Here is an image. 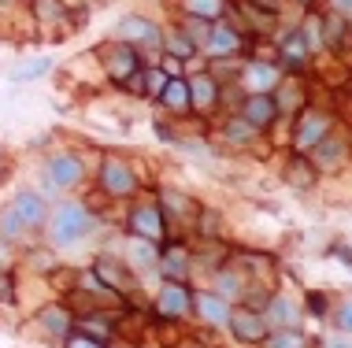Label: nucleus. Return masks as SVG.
<instances>
[{
	"label": "nucleus",
	"instance_id": "f257e3e1",
	"mask_svg": "<svg viewBox=\"0 0 352 348\" xmlns=\"http://www.w3.org/2000/svg\"><path fill=\"white\" fill-rule=\"evenodd\" d=\"M89 230H93V219H89V211H85L82 204H60V208L52 211L49 233H52L56 244H74Z\"/></svg>",
	"mask_w": 352,
	"mask_h": 348
},
{
	"label": "nucleus",
	"instance_id": "f03ea898",
	"mask_svg": "<svg viewBox=\"0 0 352 348\" xmlns=\"http://www.w3.org/2000/svg\"><path fill=\"white\" fill-rule=\"evenodd\" d=\"M226 326H230L234 337H237V341H245V345H260L263 337L271 334L267 318H263L260 312H252V308H230Z\"/></svg>",
	"mask_w": 352,
	"mask_h": 348
},
{
	"label": "nucleus",
	"instance_id": "7ed1b4c3",
	"mask_svg": "<svg viewBox=\"0 0 352 348\" xmlns=\"http://www.w3.org/2000/svg\"><path fill=\"white\" fill-rule=\"evenodd\" d=\"M100 185H104V193H108V196H134L138 193L134 171H130L119 156H108L100 163Z\"/></svg>",
	"mask_w": 352,
	"mask_h": 348
},
{
	"label": "nucleus",
	"instance_id": "20e7f679",
	"mask_svg": "<svg viewBox=\"0 0 352 348\" xmlns=\"http://www.w3.org/2000/svg\"><path fill=\"white\" fill-rule=\"evenodd\" d=\"M100 60H104V71H108L111 82H126L130 74H138V52L126 41L100 45Z\"/></svg>",
	"mask_w": 352,
	"mask_h": 348
},
{
	"label": "nucleus",
	"instance_id": "39448f33",
	"mask_svg": "<svg viewBox=\"0 0 352 348\" xmlns=\"http://www.w3.org/2000/svg\"><path fill=\"white\" fill-rule=\"evenodd\" d=\"M156 308H160V315L182 318V315L193 312V293L186 289V281H164V289H160Z\"/></svg>",
	"mask_w": 352,
	"mask_h": 348
},
{
	"label": "nucleus",
	"instance_id": "423d86ee",
	"mask_svg": "<svg viewBox=\"0 0 352 348\" xmlns=\"http://www.w3.org/2000/svg\"><path fill=\"white\" fill-rule=\"evenodd\" d=\"M130 233L145 241H164V211L156 204H141L130 211Z\"/></svg>",
	"mask_w": 352,
	"mask_h": 348
},
{
	"label": "nucleus",
	"instance_id": "0eeeda50",
	"mask_svg": "<svg viewBox=\"0 0 352 348\" xmlns=\"http://www.w3.org/2000/svg\"><path fill=\"white\" fill-rule=\"evenodd\" d=\"M330 134V115L327 111H304L300 115V122H297V152H308L316 141H322Z\"/></svg>",
	"mask_w": 352,
	"mask_h": 348
},
{
	"label": "nucleus",
	"instance_id": "6e6552de",
	"mask_svg": "<svg viewBox=\"0 0 352 348\" xmlns=\"http://www.w3.org/2000/svg\"><path fill=\"white\" fill-rule=\"evenodd\" d=\"M12 208H15V215L23 219V227L26 230H37V227H45L49 222V208H45V196H37V193H19L15 200H12Z\"/></svg>",
	"mask_w": 352,
	"mask_h": 348
},
{
	"label": "nucleus",
	"instance_id": "1a4fd4ad",
	"mask_svg": "<svg viewBox=\"0 0 352 348\" xmlns=\"http://www.w3.org/2000/svg\"><path fill=\"white\" fill-rule=\"evenodd\" d=\"M116 34H119V41H126V45H160L156 23H148V19H141V15H126L116 26Z\"/></svg>",
	"mask_w": 352,
	"mask_h": 348
},
{
	"label": "nucleus",
	"instance_id": "9d476101",
	"mask_svg": "<svg viewBox=\"0 0 352 348\" xmlns=\"http://www.w3.org/2000/svg\"><path fill=\"white\" fill-rule=\"evenodd\" d=\"M82 174H85V167H82L78 156L56 152V156L49 159V182H52V185H78Z\"/></svg>",
	"mask_w": 352,
	"mask_h": 348
},
{
	"label": "nucleus",
	"instance_id": "9b49d317",
	"mask_svg": "<svg viewBox=\"0 0 352 348\" xmlns=\"http://www.w3.org/2000/svg\"><path fill=\"white\" fill-rule=\"evenodd\" d=\"M241 115H245V122H252L256 130H263V126L274 122V115H278V104H274L271 93H252V97L241 104Z\"/></svg>",
	"mask_w": 352,
	"mask_h": 348
},
{
	"label": "nucleus",
	"instance_id": "f8f14e48",
	"mask_svg": "<svg viewBox=\"0 0 352 348\" xmlns=\"http://www.w3.org/2000/svg\"><path fill=\"white\" fill-rule=\"evenodd\" d=\"M97 278H100V286H108V289H116V293H122V289H130L134 281H130V275H126V263H119V259H111V256H100L97 263Z\"/></svg>",
	"mask_w": 352,
	"mask_h": 348
},
{
	"label": "nucleus",
	"instance_id": "ddd939ff",
	"mask_svg": "<svg viewBox=\"0 0 352 348\" xmlns=\"http://www.w3.org/2000/svg\"><path fill=\"white\" fill-rule=\"evenodd\" d=\"M193 312L201 315L204 323H212V326H226L230 304H226L223 297H212V293H193Z\"/></svg>",
	"mask_w": 352,
	"mask_h": 348
},
{
	"label": "nucleus",
	"instance_id": "4468645a",
	"mask_svg": "<svg viewBox=\"0 0 352 348\" xmlns=\"http://www.w3.org/2000/svg\"><path fill=\"white\" fill-rule=\"evenodd\" d=\"M308 163L316 167V171H338L341 163H345V148L338 145V141H316L311 145V156H308Z\"/></svg>",
	"mask_w": 352,
	"mask_h": 348
},
{
	"label": "nucleus",
	"instance_id": "2eb2a0df",
	"mask_svg": "<svg viewBox=\"0 0 352 348\" xmlns=\"http://www.w3.org/2000/svg\"><path fill=\"white\" fill-rule=\"evenodd\" d=\"M160 104H164L167 111H175V115L193 111V100H189V82L186 78H167L164 93H160Z\"/></svg>",
	"mask_w": 352,
	"mask_h": 348
},
{
	"label": "nucleus",
	"instance_id": "dca6fc26",
	"mask_svg": "<svg viewBox=\"0 0 352 348\" xmlns=\"http://www.w3.org/2000/svg\"><path fill=\"white\" fill-rule=\"evenodd\" d=\"M189 100H193L197 111H212L215 100H219V82L212 74H197V78L189 82Z\"/></svg>",
	"mask_w": 352,
	"mask_h": 348
},
{
	"label": "nucleus",
	"instance_id": "f3484780",
	"mask_svg": "<svg viewBox=\"0 0 352 348\" xmlns=\"http://www.w3.org/2000/svg\"><path fill=\"white\" fill-rule=\"evenodd\" d=\"M241 82L249 86V93H271L274 82H278V71H274L271 63H249L241 74Z\"/></svg>",
	"mask_w": 352,
	"mask_h": 348
},
{
	"label": "nucleus",
	"instance_id": "a211bd4d",
	"mask_svg": "<svg viewBox=\"0 0 352 348\" xmlns=\"http://www.w3.org/2000/svg\"><path fill=\"white\" fill-rule=\"evenodd\" d=\"M182 12L201 23H219L226 15V0H182Z\"/></svg>",
	"mask_w": 352,
	"mask_h": 348
},
{
	"label": "nucleus",
	"instance_id": "6ab92c4d",
	"mask_svg": "<svg viewBox=\"0 0 352 348\" xmlns=\"http://www.w3.org/2000/svg\"><path fill=\"white\" fill-rule=\"evenodd\" d=\"M316 167L308 163V156H293L289 163H285V182L297 185V189H311L316 185Z\"/></svg>",
	"mask_w": 352,
	"mask_h": 348
},
{
	"label": "nucleus",
	"instance_id": "aec40b11",
	"mask_svg": "<svg viewBox=\"0 0 352 348\" xmlns=\"http://www.w3.org/2000/svg\"><path fill=\"white\" fill-rule=\"evenodd\" d=\"M263 318H267L271 330H285V326L297 323V308H293L285 297H274L271 304H267V315H263Z\"/></svg>",
	"mask_w": 352,
	"mask_h": 348
},
{
	"label": "nucleus",
	"instance_id": "412c9836",
	"mask_svg": "<svg viewBox=\"0 0 352 348\" xmlns=\"http://www.w3.org/2000/svg\"><path fill=\"white\" fill-rule=\"evenodd\" d=\"M237 45H241V34L230 30V26H219V30L212 34V41H208V52L212 56H230Z\"/></svg>",
	"mask_w": 352,
	"mask_h": 348
},
{
	"label": "nucleus",
	"instance_id": "4be33fe9",
	"mask_svg": "<svg viewBox=\"0 0 352 348\" xmlns=\"http://www.w3.org/2000/svg\"><path fill=\"white\" fill-rule=\"evenodd\" d=\"M164 275H167V281H186V252L178 244L164 252Z\"/></svg>",
	"mask_w": 352,
	"mask_h": 348
},
{
	"label": "nucleus",
	"instance_id": "5701e85b",
	"mask_svg": "<svg viewBox=\"0 0 352 348\" xmlns=\"http://www.w3.org/2000/svg\"><path fill=\"white\" fill-rule=\"evenodd\" d=\"M282 56H285V63H300L304 56H308V37H304V30H293L289 37H285Z\"/></svg>",
	"mask_w": 352,
	"mask_h": 348
},
{
	"label": "nucleus",
	"instance_id": "b1692460",
	"mask_svg": "<svg viewBox=\"0 0 352 348\" xmlns=\"http://www.w3.org/2000/svg\"><path fill=\"white\" fill-rule=\"evenodd\" d=\"M263 348H304V334H297L293 326L271 330V337H263Z\"/></svg>",
	"mask_w": 352,
	"mask_h": 348
},
{
	"label": "nucleus",
	"instance_id": "393cba45",
	"mask_svg": "<svg viewBox=\"0 0 352 348\" xmlns=\"http://www.w3.org/2000/svg\"><path fill=\"white\" fill-rule=\"evenodd\" d=\"M0 233H4L8 241H19V237H23V233H26L23 219H19V215H15V208H12V204H8L4 211H0Z\"/></svg>",
	"mask_w": 352,
	"mask_h": 348
},
{
	"label": "nucleus",
	"instance_id": "a878e982",
	"mask_svg": "<svg viewBox=\"0 0 352 348\" xmlns=\"http://www.w3.org/2000/svg\"><path fill=\"white\" fill-rule=\"evenodd\" d=\"M164 86H167V74L160 67H148L145 74H141V93H145V97H160Z\"/></svg>",
	"mask_w": 352,
	"mask_h": 348
},
{
	"label": "nucleus",
	"instance_id": "bb28decb",
	"mask_svg": "<svg viewBox=\"0 0 352 348\" xmlns=\"http://www.w3.org/2000/svg\"><path fill=\"white\" fill-rule=\"evenodd\" d=\"M164 49H167V56H178V60H189V56L197 52V45L189 41L186 34H170L167 41H164Z\"/></svg>",
	"mask_w": 352,
	"mask_h": 348
},
{
	"label": "nucleus",
	"instance_id": "cd10ccee",
	"mask_svg": "<svg viewBox=\"0 0 352 348\" xmlns=\"http://www.w3.org/2000/svg\"><path fill=\"white\" fill-rule=\"evenodd\" d=\"M41 323L49 326L56 337H67L71 334V323H67V315H63V308H49V312H41Z\"/></svg>",
	"mask_w": 352,
	"mask_h": 348
},
{
	"label": "nucleus",
	"instance_id": "c85d7f7f",
	"mask_svg": "<svg viewBox=\"0 0 352 348\" xmlns=\"http://www.w3.org/2000/svg\"><path fill=\"white\" fill-rule=\"evenodd\" d=\"M34 15L41 23H56V19H63V4L60 0H34Z\"/></svg>",
	"mask_w": 352,
	"mask_h": 348
},
{
	"label": "nucleus",
	"instance_id": "c756f323",
	"mask_svg": "<svg viewBox=\"0 0 352 348\" xmlns=\"http://www.w3.org/2000/svg\"><path fill=\"white\" fill-rule=\"evenodd\" d=\"M252 134H256V126H252V122H245V126H241V119L226 126V137H230V141H252Z\"/></svg>",
	"mask_w": 352,
	"mask_h": 348
},
{
	"label": "nucleus",
	"instance_id": "7c9ffc66",
	"mask_svg": "<svg viewBox=\"0 0 352 348\" xmlns=\"http://www.w3.org/2000/svg\"><path fill=\"white\" fill-rule=\"evenodd\" d=\"M67 348H104V345L93 341V334H67Z\"/></svg>",
	"mask_w": 352,
	"mask_h": 348
},
{
	"label": "nucleus",
	"instance_id": "2f4dec72",
	"mask_svg": "<svg viewBox=\"0 0 352 348\" xmlns=\"http://www.w3.org/2000/svg\"><path fill=\"white\" fill-rule=\"evenodd\" d=\"M0 304H15V281L0 275Z\"/></svg>",
	"mask_w": 352,
	"mask_h": 348
},
{
	"label": "nucleus",
	"instance_id": "473e14b6",
	"mask_svg": "<svg viewBox=\"0 0 352 348\" xmlns=\"http://www.w3.org/2000/svg\"><path fill=\"white\" fill-rule=\"evenodd\" d=\"M45 71H49V60H37L34 67H23V71L15 74V78H41Z\"/></svg>",
	"mask_w": 352,
	"mask_h": 348
},
{
	"label": "nucleus",
	"instance_id": "72a5a7b5",
	"mask_svg": "<svg viewBox=\"0 0 352 348\" xmlns=\"http://www.w3.org/2000/svg\"><path fill=\"white\" fill-rule=\"evenodd\" d=\"M338 326L345 334H352V300H345V304H341V312H338Z\"/></svg>",
	"mask_w": 352,
	"mask_h": 348
},
{
	"label": "nucleus",
	"instance_id": "f704fd0d",
	"mask_svg": "<svg viewBox=\"0 0 352 348\" xmlns=\"http://www.w3.org/2000/svg\"><path fill=\"white\" fill-rule=\"evenodd\" d=\"M327 348H352V334H334V337H327Z\"/></svg>",
	"mask_w": 352,
	"mask_h": 348
},
{
	"label": "nucleus",
	"instance_id": "c9c22d12",
	"mask_svg": "<svg viewBox=\"0 0 352 348\" xmlns=\"http://www.w3.org/2000/svg\"><path fill=\"white\" fill-rule=\"evenodd\" d=\"M330 8H334V15L352 19V0H330Z\"/></svg>",
	"mask_w": 352,
	"mask_h": 348
},
{
	"label": "nucleus",
	"instance_id": "e433bc0d",
	"mask_svg": "<svg viewBox=\"0 0 352 348\" xmlns=\"http://www.w3.org/2000/svg\"><path fill=\"white\" fill-rule=\"evenodd\" d=\"M0 178H4V148H0Z\"/></svg>",
	"mask_w": 352,
	"mask_h": 348
},
{
	"label": "nucleus",
	"instance_id": "4c0bfd02",
	"mask_svg": "<svg viewBox=\"0 0 352 348\" xmlns=\"http://www.w3.org/2000/svg\"><path fill=\"white\" fill-rule=\"evenodd\" d=\"M300 4H311V0H300Z\"/></svg>",
	"mask_w": 352,
	"mask_h": 348
}]
</instances>
